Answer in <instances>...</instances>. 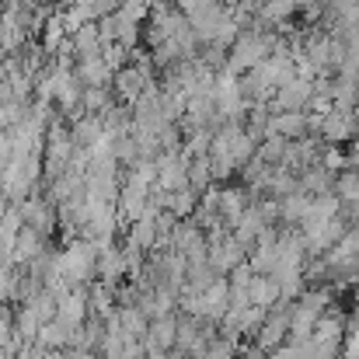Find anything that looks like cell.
<instances>
[{
  "instance_id": "obj_2",
  "label": "cell",
  "mask_w": 359,
  "mask_h": 359,
  "mask_svg": "<svg viewBox=\"0 0 359 359\" xmlns=\"http://www.w3.org/2000/svg\"><path fill=\"white\" fill-rule=\"evenodd\" d=\"M74 77L84 84V91L88 88H112L116 70L105 63V56H84V60L74 63Z\"/></svg>"
},
{
  "instance_id": "obj_7",
  "label": "cell",
  "mask_w": 359,
  "mask_h": 359,
  "mask_svg": "<svg viewBox=\"0 0 359 359\" xmlns=\"http://www.w3.org/2000/svg\"><path fill=\"white\" fill-rule=\"evenodd\" d=\"M339 192H342V199H359V175H342Z\"/></svg>"
},
{
  "instance_id": "obj_1",
  "label": "cell",
  "mask_w": 359,
  "mask_h": 359,
  "mask_svg": "<svg viewBox=\"0 0 359 359\" xmlns=\"http://www.w3.org/2000/svg\"><path fill=\"white\" fill-rule=\"evenodd\" d=\"M311 102H314V81L293 77V81H286L276 91V98L269 102V109H272V116H279V112H304Z\"/></svg>"
},
{
  "instance_id": "obj_3",
  "label": "cell",
  "mask_w": 359,
  "mask_h": 359,
  "mask_svg": "<svg viewBox=\"0 0 359 359\" xmlns=\"http://www.w3.org/2000/svg\"><path fill=\"white\" fill-rule=\"evenodd\" d=\"M272 133L283 140H300L311 133V116L307 112H279V116H272Z\"/></svg>"
},
{
  "instance_id": "obj_6",
  "label": "cell",
  "mask_w": 359,
  "mask_h": 359,
  "mask_svg": "<svg viewBox=\"0 0 359 359\" xmlns=\"http://www.w3.org/2000/svg\"><path fill=\"white\" fill-rule=\"evenodd\" d=\"M81 109H84L88 116H102V112H109V109H112V88H88Z\"/></svg>"
},
{
  "instance_id": "obj_4",
  "label": "cell",
  "mask_w": 359,
  "mask_h": 359,
  "mask_svg": "<svg viewBox=\"0 0 359 359\" xmlns=\"http://www.w3.org/2000/svg\"><path fill=\"white\" fill-rule=\"evenodd\" d=\"M70 42H74V56H77V60H84V56H102V35H98V25H95V21H88L81 32H74Z\"/></svg>"
},
{
  "instance_id": "obj_5",
  "label": "cell",
  "mask_w": 359,
  "mask_h": 359,
  "mask_svg": "<svg viewBox=\"0 0 359 359\" xmlns=\"http://www.w3.org/2000/svg\"><path fill=\"white\" fill-rule=\"evenodd\" d=\"M359 122L353 119V116H346V112H332V116H325V122H321V136L325 140H346V136H353L356 133Z\"/></svg>"
}]
</instances>
